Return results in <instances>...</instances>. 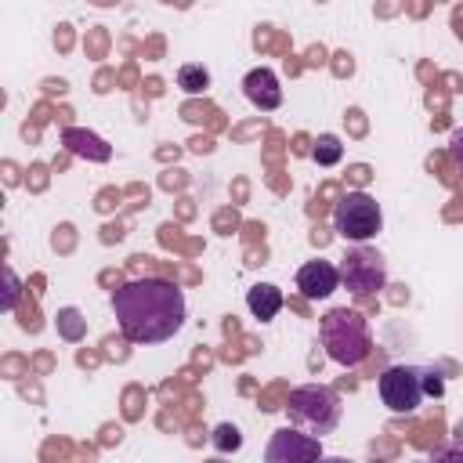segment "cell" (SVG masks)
Here are the masks:
<instances>
[{
	"label": "cell",
	"instance_id": "obj_10",
	"mask_svg": "<svg viewBox=\"0 0 463 463\" xmlns=\"http://www.w3.org/2000/svg\"><path fill=\"white\" fill-rule=\"evenodd\" d=\"M61 145H65L72 156H83V159H90V163H105V159L112 156L109 141L98 137V134H90V130H83V127H65V130H61Z\"/></svg>",
	"mask_w": 463,
	"mask_h": 463
},
{
	"label": "cell",
	"instance_id": "obj_17",
	"mask_svg": "<svg viewBox=\"0 0 463 463\" xmlns=\"http://www.w3.org/2000/svg\"><path fill=\"white\" fill-rule=\"evenodd\" d=\"M423 387H427V394H441V376L434 369H423Z\"/></svg>",
	"mask_w": 463,
	"mask_h": 463
},
{
	"label": "cell",
	"instance_id": "obj_7",
	"mask_svg": "<svg viewBox=\"0 0 463 463\" xmlns=\"http://www.w3.org/2000/svg\"><path fill=\"white\" fill-rule=\"evenodd\" d=\"M322 456V438L300 430V427H282L271 434L268 449H264V459L268 463H307V459H318Z\"/></svg>",
	"mask_w": 463,
	"mask_h": 463
},
{
	"label": "cell",
	"instance_id": "obj_1",
	"mask_svg": "<svg viewBox=\"0 0 463 463\" xmlns=\"http://www.w3.org/2000/svg\"><path fill=\"white\" fill-rule=\"evenodd\" d=\"M112 315L116 326L123 333V340L130 344H163L170 340L181 326H184V293L181 286L145 275V279H130L123 282L112 297Z\"/></svg>",
	"mask_w": 463,
	"mask_h": 463
},
{
	"label": "cell",
	"instance_id": "obj_12",
	"mask_svg": "<svg viewBox=\"0 0 463 463\" xmlns=\"http://www.w3.org/2000/svg\"><path fill=\"white\" fill-rule=\"evenodd\" d=\"M177 87H181L184 94H203V90L210 87V72H206L203 65L188 61V65L177 69Z\"/></svg>",
	"mask_w": 463,
	"mask_h": 463
},
{
	"label": "cell",
	"instance_id": "obj_16",
	"mask_svg": "<svg viewBox=\"0 0 463 463\" xmlns=\"http://www.w3.org/2000/svg\"><path fill=\"white\" fill-rule=\"evenodd\" d=\"M449 156H452V163H456V166H463V127L449 137Z\"/></svg>",
	"mask_w": 463,
	"mask_h": 463
},
{
	"label": "cell",
	"instance_id": "obj_14",
	"mask_svg": "<svg viewBox=\"0 0 463 463\" xmlns=\"http://www.w3.org/2000/svg\"><path fill=\"white\" fill-rule=\"evenodd\" d=\"M239 445H242V434H239L235 423H221V427L213 430V449H217V452H235Z\"/></svg>",
	"mask_w": 463,
	"mask_h": 463
},
{
	"label": "cell",
	"instance_id": "obj_20",
	"mask_svg": "<svg viewBox=\"0 0 463 463\" xmlns=\"http://www.w3.org/2000/svg\"><path fill=\"white\" fill-rule=\"evenodd\" d=\"M452 438H456V445H463V420L456 423V430H452Z\"/></svg>",
	"mask_w": 463,
	"mask_h": 463
},
{
	"label": "cell",
	"instance_id": "obj_5",
	"mask_svg": "<svg viewBox=\"0 0 463 463\" xmlns=\"http://www.w3.org/2000/svg\"><path fill=\"white\" fill-rule=\"evenodd\" d=\"M340 282L347 286V293L354 297H373L387 286V260L380 250L354 242L344 257H340Z\"/></svg>",
	"mask_w": 463,
	"mask_h": 463
},
{
	"label": "cell",
	"instance_id": "obj_6",
	"mask_svg": "<svg viewBox=\"0 0 463 463\" xmlns=\"http://www.w3.org/2000/svg\"><path fill=\"white\" fill-rule=\"evenodd\" d=\"M376 391H380V402L398 412V416H409L420 409L427 387H423V369L420 365H387L376 380Z\"/></svg>",
	"mask_w": 463,
	"mask_h": 463
},
{
	"label": "cell",
	"instance_id": "obj_4",
	"mask_svg": "<svg viewBox=\"0 0 463 463\" xmlns=\"http://www.w3.org/2000/svg\"><path fill=\"white\" fill-rule=\"evenodd\" d=\"M333 228L336 235H344L347 242H369L380 228H383V213H380V203L354 188L347 195H340V203L333 206Z\"/></svg>",
	"mask_w": 463,
	"mask_h": 463
},
{
	"label": "cell",
	"instance_id": "obj_13",
	"mask_svg": "<svg viewBox=\"0 0 463 463\" xmlns=\"http://www.w3.org/2000/svg\"><path fill=\"white\" fill-rule=\"evenodd\" d=\"M340 156H344L340 137H336V134H318V141H315V148H311V159H315L318 166H336Z\"/></svg>",
	"mask_w": 463,
	"mask_h": 463
},
{
	"label": "cell",
	"instance_id": "obj_11",
	"mask_svg": "<svg viewBox=\"0 0 463 463\" xmlns=\"http://www.w3.org/2000/svg\"><path fill=\"white\" fill-rule=\"evenodd\" d=\"M246 307H250L253 318L271 322V318L282 311V289L271 286V282H257V286H250V293H246Z\"/></svg>",
	"mask_w": 463,
	"mask_h": 463
},
{
	"label": "cell",
	"instance_id": "obj_2",
	"mask_svg": "<svg viewBox=\"0 0 463 463\" xmlns=\"http://www.w3.org/2000/svg\"><path fill=\"white\" fill-rule=\"evenodd\" d=\"M318 336H322V347H326V354L336 362V365H358V362H365L369 358V347H373V340H369V322L358 315V311H351V307H333V311H326L322 315V322H318Z\"/></svg>",
	"mask_w": 463,
	"mask_h": 463
},
{
	"label": "cell",
	"instance_id": "obj_19",
	"mask_svg": "<svg viewBox=\"0 0 463 463\" xmlns=\"http://www.w3.org/2000/svg\"><path fill=\"white\" fill-rule=\"evenodd\" d=\"M434 459H463V445L459 449H438Z\"/></svg>",
	"mask_w": 463,
	"mask_h": 463
},
{
	"label": "cell",
	"instance_id": "obj_18",
	"mask_svg": "<svg viewBox=\"0 0 463 463\" xmlns=\"http://www.w3.org/2000/svg\"><path fill=\"white\" fill-rule=\"evenodd\" d=\"M61 318H65V336H69V340H76V336H80V326L72 322V318H76V311L69 307V311H61Z\"/></svg>",
	"mask_w": 463,
	"mask_h": 463
},
{
	"label": "cell",
	"instance_id": "obj_3",
	"mask_svg": "<svg viewBox=\"0 0 463 463\" xmlns=\"http://www.w3.org/2000/svg\"><path fill=\"white\" fill-rule=\"evenodd\" d=\"M286 416L293 427L315 434V438H326L336 430L340 423V394L326 383H304V387H293L289 391V402H286Z\"/></svg>",
	"mask_w": 463,
	"mask_h": 463
},
{
	"label": "cell",
	"instance_id": "obj_15",
	"mask_svg": "<svg viewBox=\"0 0 463 463\" xmlns=\"http://www.w3.org/2000/svg\"><path fill=\"white\" fill-rule=\"evenodd\" d=\"M4 282H7V289H4V311H14L18 293H22V282H18V275H14L11 264H4Z\"/></svg>",
	"mask_w": 463,
	"mask_h": 463
},
{
	"label": "cell",
	"instance_id": "obj_8",
	"mask_svg": "<svg viewBox=\"0 0 463 463\" xmlns=\"http://www.w3.org/2000/svg\"><path fill=\"white\" fill-rule=\"evenodd\" d=\"M242 94H246V101H250L253 109H260V112H275V109L282 105L279 76H275L268 65H257V69L246 72V80H242Z\"/></svg>",
	"mask_w": 463,
	"mask_h": 463
},
{
	"label": "cell",
	"instance_id": "obj_9",
	"mask_svg": "<svg viewBox=\"0 0 463 463\" xmlns=\"http://www.w3.org/2000/svg\"><path fill=\"white\" fill-rule=\"evenodd\" d=\"M336 286H340V268L329 264V260H307V264H300V271H297V289H300L307 300H326Z\"/></svg>",
	"mask_w": 463,
	"mask_h": 463
}]
</instances>
